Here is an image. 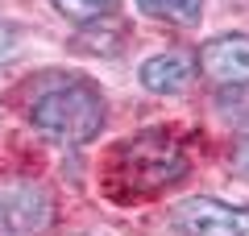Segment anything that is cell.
Masks as SVG:
<instances>
[{"mask_svg": "<svg viewBox=\"0 0 249 236\" xmlns=\"http://www.w3.org/2000/svg\"><path fill=\"white\" fill-rule=\"evenodd\" d=\"M29 124L46 141L58 145H83L104 129V96L91 79L71 75V70H54L42 79L29 100Z\"/></svg>", "mask_w": 249, "mask_h": 236, "instance_id": "cell-1", "label": "cell"}, {"mask_svg": "<svg viewBox=\"0 0 249 236\" xmlns=\"http://www.w3.org/2000/svg\"><path fill=\"white\" fill-rule=\"evenodd\" d=\"M175 228L183 236H249V207L196 195L175 207Z\"/></svg>", "mask_w": 249, "mask_h": 236, "instance_id": "cell-2", "label": "cell"}, {"mask_svg": "<svg viewBox=\"0 0 249 236\" xmlns=\"http://www.w3.org/2000/svg\"><path fill=\"white\" fill-rule=\"evenodd\" d=\"M54 224V199L42 186H17L0 195V228L4 236H42Z\"/></svg>", "mask_w": 249, "mask_h": 236, "instance_id": "cell-3", "label": "cell"}, {"mask_svg": "<svg viewBox=\"0 0 249 236\" xmlns=\"http://www.w3.org/2000/svg\"><path fill=\"white\" fill-rule=\"evenodd\" d=\"M196 79V58L187 50H166V54H154L137 67V83L154 96H175L183 91L187 83Z\"/></svg>", "mask_w": 249, "mask_h": 236, "instance_id": "cell-4", "label": "cell"}, {"mask_svg": "<svg viewBox=\"0 0 249 236\" xmlns=\"http://www.w3.org/2000/svg\"><path fill=\"white\" fill-rule=\"evenodd\" d=\"M204 70L216 83H249V37L245 34H224L199 50Z\"/></svg>", "mask_w": 249, "mask_h": 236, "instance_id": "cell-5", "label": "cell"}, {"mask_svg": "<svg viewBox=\"0 0 249 236\" xmlns=\"http://www.w3.org/2000/svg\"><path fill=\"white\" fill-rule=\"evenodd\" d=\"M137 13L166 25H196L204 17V0H137Z\"/></svg>", "mask_w": 249, "mask_h": 236, "instance_id": "cell-6", "label": "cell"}, {"mask_svg": "<svg viewBox=\"0 0 249 236\" xmlns=\"http://www.w3.org/2000/svg\"><path fill=\"white\" fill-rule=\"evenodd\" d=\"M116 0H54V9L58 13H67V17H75V21H91V17H100V13H108Z\"/></svg>", "mask_w": 249, "mask_h": 236, "instance_id": "cell-7", "label": "cell"}, {"mask_svg": "<svg viewBox=\"0 0 249 236\" xmlns=\"http://www.w3.org/2000/svg\"><path fill=\"white\" fill-rule=\"evenodd\" d=\"M21 54V29L13 25V21H4L0 17V70L9 67L13 58H17Z\"/></svg>", "mask_w": 249, "mask_h": 236, "instance_id": "cell-8", "label": "cell"}, {"mask_svg": "<svg viewBox=\"0 0 249 236\" xmlns=\"http://www.w3.org/2000/svg\"><path fill=\"white\" fill-rule=\"evenodd\" d=\"M232 162H237L241 174H249V137H245V141H237V149H232Z\"/></svg>", "mask_w": 249, "mask_h": 236, "instance_id": "cell-9", "label": "cell"}]
</instances>
